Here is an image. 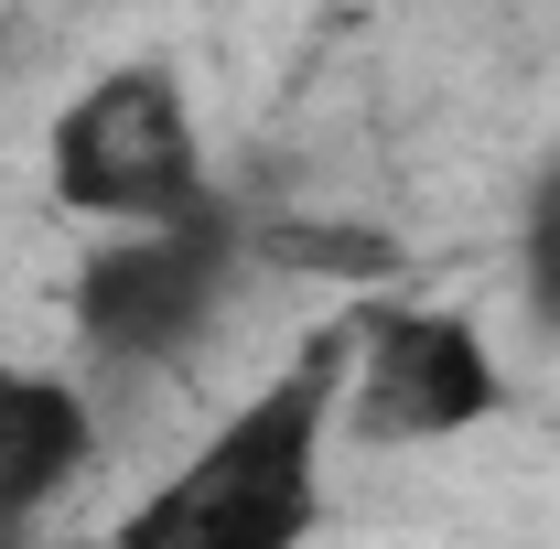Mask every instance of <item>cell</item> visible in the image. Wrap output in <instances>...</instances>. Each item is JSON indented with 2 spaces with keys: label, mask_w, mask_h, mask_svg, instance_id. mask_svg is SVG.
Returning <instances> with one entry per match:
<instances>
[{
  "label": "cell",
  "mask_w": 560,
  "mask_h": 549,
  "mask_svg": "<svg viewBox=\"0 0 560 549\" xmlns=\"http://www.w3.org/2000/svg\"><path fill=\"white\" fill-rule=\"evenodd\" d=\"M335 399H346V324L313 335V355L291 377H270L195 464H173L151 484L119 517V549H302L324 517Z\"/></svg>",
  "instance_id": "cell-1"
},
{
  "label": "cell",
  "mask_w": 560,
  "mask_h": 549,
  "mask_svg": "<svg viewBox=\"0 0 560 549\" xmlns=\"http://www.w3.org/2000/svg\"><path fill=\"white\" fill-rule=\"evenodd\" d=\"M226 280H237V215L206 195L195 215L108 237L75 270V335H86L97 366H173V355L206 344Z\"/></svg>",
  "instance_id": "cell-3"
},
{
  "label": "cell",
  "mask_w": 560,
  "mask_h": 549,
  "mask_svg": "<svg viewBox=\"0 0 560 549\" xmlns=\"http://www.w3.org/2000/svg\"><path fill=\"white\" fill-rule=\"evenodd\" d=\"M517 270H528V313L560 324V162L528 184V226H517Z\"/></svg>",
  "instance_id": "cell-7"
},
{
  "label": "cell",
  "mask_w": 560,
  "mask_h": 549,
  "mask_svg": "<svg viewBox=\"0 0 560 549\" xmlns=\"http://www.w3.org/2000/svg\"><path fill=\"white\" fill-rule=\"evenodd\" d=\"M270 259H291V270L377 280V270H399V237H377V226H302V215H280V226H270Z\"/></svg>",
  "instance_id": "cell-6"
},
{
  "label": "cell",
  "mask_w": 560,
  "mask_h": 549,
  "mask_svg": "<svg viewBox=\"0 0 560 549\" xmlns=\"http://www.w3.org/2000/svg\"><path fill=\"white\" fill-rule=\"evenodd\" d=\"M506 388L464 313H355L346 324V399L355 442H453Z\"/></svg>",
  "instance_id": "cell-4"
},
{
  "label": "cell",
  "mask_w": 560,
  "mask_h": 549,
  "mask_svg": "<svg viewBox=\"0 0 560 549\" xmlns=\"http://www.w3.org/2000/svg\"><path fill=\"white\" fill-rule=\"evenodd\" d=\"M44 162L75 215L130 226V237L206 206V151H195V108H184L173 66H108L97 86H75Z\"/></svg>",
  "instance_id": "cell-2"
},
{
  "label": "cell",
  "mask_w": 560,
  "mask_h": 549,
  "mask_svg": "<svg viewBox=\"0 0 560 549\" xmlns=\"http://www.w3.org/2000/svg\"><path fill=\"white\" fill-rule=\"evenodd\" d=\"M97 453V410L44 366H0V549H22V528L86 475Z\"/></svg>",
  "instance_id": "cell-5"
}]
</instances>
